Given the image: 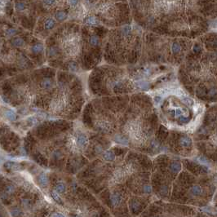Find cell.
Returning <instances> with one entry per match:
<instances>
[{
    "mask_svg": "<svg viewBox=\"0 0 217 217\" xmlns=\"http://www.w3.org/2000/svg\"><path fill=\"white\" fill-rule=\"evenodd\" d=\"M110 200H111V203L113 206H117L122 201V197L119 193H113L110 197Z\"/></svg>",
    "mask_w": 217,
    "mask_h": 217,
    "instance_id": "6da1fadb",
    "label": "cell"
},
{
    "mask_svg": "<svg viewBox=\"0 0 217 217\" xmlns=\"http://www.w3.org/2000/svg\"><path fill=\"white\" fill-rule=\"evenodd\" d=\"M76 140H77L78 145L81 146V147H82V146H84L87 144V136H85L84 134H80V135H78V136Z\"/></svg>",
    "mask_w": 217,
    "mask_h": 217,
    "instance_id": "7a4b0ae2",
    "label": "cell"
},
{
    "mask_svg": "<svg viewBox=\"0 0 217 217\" xmlns=\"http://www.w3.org/2000/svg\"><path fill=\"white\" fill-rule=\"evenodd\" d=\"M41 87L43 89H45V90H48L51 88L52 83V79L50 78H45L41 82Z\"/></svg>",
    "mask_w": 217,
    "mask_h": 217,
    "instance_id": "3957f363",
    "label": "cell"
},
{
    "mask_svg": "<svg viewBox=\"0 0 217 217\" xmlns=\"http://www.w3.org/2000/svg\"><path fill=\"white\" fill-rule=\"evenodd\" d=\"M39 183L43 187H45L48 184V180L45 173H41L39 176Z\"/></svg>",
    "mask_w": 217,
    "mask_h": 217,
    "instance_id": "277c9868",
    "label": "cell"
},
{
    "mask_svg": "<svg viewBox=\"0 0 217 217\" xmlns=\"http://www.w3.org/2000/svg\"><path fill=\"white\" fill-rule=\"evenodd\" d=\"M191 139L189 137H187V136H184L182 137L180 140V145L183 147H189V146L191 145Z\"/></svg>",
    "mask_w": 217,
    "mask_h": 217,
    "instance_id": "5b68a950",
    "label": "cell"
},
{
    "mask_svg": "<svg viewBox=\"0 0 217 217\" xmlns=\"http://www.w3.org/2000/svg\"><path fill=\"white\" fill-rule=\"evenodd\" d=\"M191 193L194 196H199L202 193V189L199 185H194L191 188Z\"/></svg>",
    "mask_w": 217,
    "mask_h": 217,
    "instance_id": "8992f818",
    "label": "cell"
},
{
    "mask_svg": "<svg viewBox=\"0 0 217 217\" xmlns=\"http://www.w3.org/2000/svg\"><path fill=\"white\" fill-rule=\"evenodd\" d=\"M55 19H56L57 20H59V21H63V20H64L66 19L67 17V13L65 12V11H58V12L55 13Z\"/></svg>",
    "mask_w": 217,
    "mask_h": 217,
    "instance_id": "52a82bcc",
    "label": "cell"
},
{
    "mask_svg": "<svg viewBox=\"0 0 217 217\" xmlns=\"http://www.w3.org/2000/svg\"><path fill=\"white\" fill-rule=\"evenodd\" d=\"M55 25V20L52 19V18H49L46 20L45 22V29L46 30H52V28H54V26Z\"/></svg>",
    "mask_w": 217,
    "mask_h": 217,
    "instance_id": "ba28073f",
    "label": "cell"
},
{
    "mask_svg": "<svg viewBox=\"0 0 217 217\" xmlns=\"http://www.w3.org/2000/svg\"><path fill=\"white\" fill-rule=\"evenodd\" d=\"M103 158L107 161H112L115 158V154L111 151L105 152L104 154H103Z\"/></svg>",
    "mask_w": 217,
    "mask_h": 217,
    "instance_id": "9c48e42d",
    "label": "cell"
},
{
    "mask_svg": "<svg viewBox=\"0 0 217 217\" xmlns=\"http://www.w3.org/2000/svg\"><path fill=\"white\" fill-rule=\"evenodd\" d=\"M55 190L58 193H62L65 191V184L62 182H59L55 186Z\"/></svg>",
    "mask_w": 217,
    "mask_h": 217,
    "instance_id": "30bf717a",
    "label": "cell"
},
{
    "mask_svg": "<svg viewBox=\"0 0 217 217\" xmlns=\"http://www.w3.org/2000/svg\"><path fill=\"white\" fill-rule=\"evenodd\" d=\"M180 169H181V166H180V164L179 163L173 162L171 164V170L172 172H175V173L179 172L180 171Z\"/></svg>",
    "mask_w": 217,
    "mask_h": 217,
    "instance_id": "8fae6325",
    "label": "cell"
},
{
    "mask_svg": "<svg viewBox=\"0 0 217 217\" xmlns=\"http://www.w3.org/2000/svg\"><path fill=\"white\" fill-rule=\"evenodd\" d=\"M43 51V45L41 44V43H37V44H35L33 46V48H32V52H34V53H40V52H42Z\"/></svg>",
    "mask_w": 217,
    "mask_h": 217,
    "instance_id": "7c38bea8",
    "label": "cell"
},
{
    "mask_svg": "<svg viewBox=\"0 0 217 217\" xmlns=\"http://www.w3.org/2000/svg\"><path fill=\"white\" fill-rule=\"evenodd\" d=\"M51 195H52V198L54 199V201L55 202H57L58 204L63 205V202H62V200H61V198H60V196H59V194H58V193L56 191H55H55H52L51 193Z\"/></svg>",
    "mask_w": 217,
    "mask_h": 217,
    "instance_id": "4fadbf2b",
    "label": "cell"
},
{
    "mask_svg": "<svg viewBox=\"0 0 217 217\" xmlns=\"http://www.w3.org/2000/svg\"><path fill=\"white\" fill-rule=\"evenodd\" d=\"M85 23L89 25H94L97 24V20H96V19L94 16H89L85 19Z\"/></svg>",
    "mask_w": 217,
    "mask_h": 217,
    "instance_id": "5bb4252c",
    "label": "cell"
},
{
    "mask_svg": "<svg viewBox=\"0 0 217 217\" xmlns=\"http://www.w3.org/2000/svg\"><path fill=\"white\" fill-rule=\"evenodd\" d=\"M24 40H23L22 39H20V38H16V39H14L12 40V44L13 46L15 47H22L23 45H24Z\"/></svg>",
    "mask_w": 217,
    "mask_h": 217,
    "instance_id": "9a60e30c",
    "label": "cell"
},
{
    "mask_svg": "<svg viewBox=\"0 0 217 217\" xmlns=\"http://www.w3.org/2000/svg\"><path fill=\"white\" fill-rule=\"evenodd\" d=\"M5 115H6V117H7V118L11 120V121H14V120H16V113L11 110H7V112H6Z\"/></svg>",
    "mask_w": 217,
    "mask_h": 217,
    "instance_id": "2e32d148",
    "label": "cell"
},
{
    "mask_svg": "<svg viewBox=\"0 0 217 217\" xmlns=\"http://www.w3.org/2000/svg\"><path fill=\"white\" fill-rule=\"evenodd\" d=\"M89 43L90 44L93 46V47H96L99 44V39L97 36H96V35H92V36H91L90 39H89Z\"/></svg>",
    "mask_w": 217,
    "mask_h": 217,
    "instance_id": "e0dca14e",
    "label": "cell"
},
{
    "mask_svg": "<svg viewBox=\"0 0 217 217\" xmlns=\"http://www.w3.org/2000/svg\"><path fill=\"white\" fill-rule=\"evenodd\" d=\"M181 50V47L178 43H174L171 46V51L173 53H178Z\"/></svg>",
    "mask_w": 217,
    "mask_h": 217,
    "instance_id": "ac0fdd59",
    "label": "cell"
},
{
    "mask_svg": "<svg viewBox=\"0 0 217 217\" xmlns=\"http://www.w3.org/2000/svg\"><path fill=\"white\" fill-rule=\"evenodd\" d=\"M15 7L18 11H23V10L25 9V4L24 3V2H16V3Z\"/></svg>",
    "mask_w": 217,
    "mask_h": 217,
    "instance_id": "d6986e66",
    "label": "cell"
},
{
    "mask_svg": "<svg viewBox=\"0 0 217 217\" xmlns=\"http://www.w3.org/2000/svg\"><path fill=\"white\" fill-rule=\"evenodd\" d=\"M131 27L130 25H126L125 27L122 29V33H123L124 35H127L131 33Z\"/></svg>",
    "mask_w": 217,
    "mask_h": 217,
    "instance_id": "ffe728a7",
    "label": "cell"
},
{
    "mask_svg": "<svg viewBox=\"0 0 217 217\" xmlns=\"http://www.w3.org/2000/svg\"><path fill=\"white\" fill-rule=\"evenodd\" d=\"M14 191V186L12 185H8L6 187L5 189V193L6 194H11V193H12Z\"/></svg>",
    "mask_w": 217,
    "mask_h": 217,
    "instance_id": "44dd1931",
    "label": "cell"
},
{
    "mask_svg": "<svg viewBox=\"0 0 217 217\" xmlns=\"http://www.w3.org/2000/svg\"><path fill=\"white\" fill-rule=\"evenodd\" d=\"M6 34H7L8 36H12V35H15L16 34V30L13 28H10L6 31Z\"/></svg>",
    "mask_w": 217,
    "mask_h": 217,
    "instance_id": "7402d4cb",
    "label": "cell"
},
{
    "mask_svg": "<svg viewBox=\"0 0 217 217\" xmlns=\"http://www.w3.org/2000/svg\"><path fill=\"white\" fill-rule=\"evenodd\" d=\"M198 161L199 163H201L202 164H204V165H207V164L209 163H208V161L205 158H203V157H199L198 158Z\"/></svg>",
    "mask_w": 217,
    "mask_h": 217,
    "instance_id": "603a6c76",
    "label": "cell"
},
{
    "mask_svg": "<svg viewBox=\"0 0 217 217\" xmlns=\"http://www.w3.org/2000/svg\"><path fill=\"white\" fill-rule=\"evenodd\" d=\"M56 53H57V50L55 49V48H51L49 49V51H48V54H49L50 55H55Z\"/></svg>",
    "mask_w": 217,
    "mask_h": 217,
    "instance_id": "cb8c5ba5",
    "label": "cell"
},
{
    "mask_svg": "<svg viewBox=\"0 0 217 217\" xmlns=\"http://www.w3.org/2000/svg\"><path fill=\"white\" fill-rule=\"evenodd\" d=\"M55 2V0H43V3L47 6H52Z\"/></svg>",
    "mask_w": 217,
    "mask_h": 217,
    "instance_id": "d4e9b609",
    "label": "cell"
},
{
    "mask_svg": "<svg viewBox=\"0 0 217 217\" xmlns=\"http://www.w3.org/2000/svg\"><path fill=\"white\" fill-rule=\"evenodd\" d=\"M68 2H69V3L70 4V6H72V7H75V6L78 4V0H68Z\"/></svg>",
    "mask_w": 217,
    "mask_h": 217,
    "instance_id": "484cf974",
    "label": "cell"
},
{
    "mask_svg": "<svg viewBox=\"0 0 217 217\" xmlns=\"http://www.w3.org/2000/svg\"><path fill=\"white\" fill-rule=\"evenodd\" d=\"M184 102L188 105H191L193 104V100L189 99V98H184Z\"/></svg>",
    "mask_w": 217,
    "mask_h": 217,
    "instance_id": "4316f807",
    "label": "cell"
},
{
    "mask_svg": "<svg viewBox=\"0 0 217 217\" xmlns=\"http://www.w3.org/2000/svg\"><path fill=\"white\" fill-rule=\"evenodd\" d=\"M69 68L71 69L72 70H76V69H77V68H78V66H77V64H76L75 63H71V64H70V65H69Z\"/></svg>",
    "mask_w": 217,
    "mask_h": 217,
    "instance_id": "83f0119b",
    "label": "cell"
},
{
    "mask_svg": "<svg viewBox=\"0 0 217 217\" xmlns=\"http://www.w3.org/2000/svg\"><path fill=\"white\" fill-rule=\"evenodd\" d=\"M216 93V89H212L210 91V95L211 96H214Z\"/></svg>",
    "mask_w": 217,
    "mask_h": 217,
    "instance_id": "f1b7e54d",
    "label": "cell"
},
{
    "mask_svg": "<svg viewBox=\"0 0 217 217\" xmlns=\"http://www.w3.org/2000/svg\"><path fill=\"white\" fill-rule=\"evenodd\" d=\"M194 51H195V52H199V51H200V47L196 45V46L194 47Z\"/></svg>",
    "mask_w": 217,
    "mask_h": 217,
    "instance_id": "f546056e",
    "label": "cell"
},
{
    "mask_svg": "<svg viewBox=\"0 0 217 217\" xmlns=\"http://www.w3.org/2000/svg\"><path fill=\"white\" fill-rule=\"evenodd\" d=\"M216 182H217V177L216 178Z\"/></svg>",
    "mask_w": 217,
    "mask_h": 217,
    "instance_id": "4dcf8cb0",
    "label": "cell"
}]
</instances>
